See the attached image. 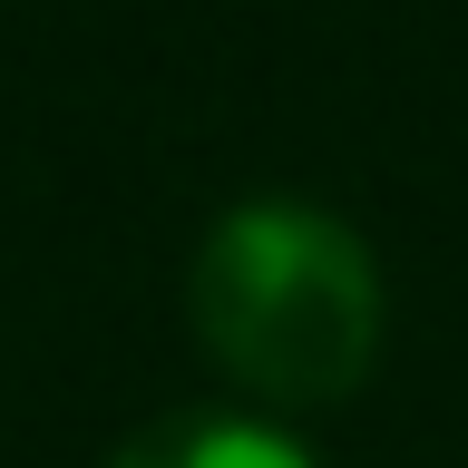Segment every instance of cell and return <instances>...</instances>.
Masks as SVG:
<instances>
[{"label": "cell", "instance_id": "cell-1", "mask_svg": "<svg viewBox=\"0 0 468 468\" xmlns=\"http://www.w3.org/2000/svg\"><path fill=\"white\" fill-rule=\"evenodd\" d=\"M186 303H196L205 351L283 400L351 390L380 342V273L361 254V234L303 196L225 205L196 244Z\"/></svg>", "mask_w": 468, "mask_h": 468}, {"label": "cell", "instance_id": "cell-2", "mask_svg": "<svg viewBox=\"0 0 468 468\" xmlns=\"http://www.w3.org/2000/svg\"><path fill=\"white\" fill-rule=\"evenodd\" d=\"M108 468H313L283 430L263 420H234V410H186V420H156L117 449Z\"/></svg>", "mask_w": 468, "mask_h": 468}]
</instances>
